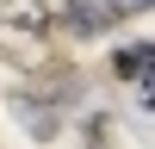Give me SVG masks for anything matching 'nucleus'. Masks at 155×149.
Returning a JSON list of instances; mask_svg holds the SVG:
<instances>
[{"label": "nucleus", "mask_w": 155, "mask_h": 149, "mask_svg": "<svg viewBox=\"0 0 155 149\" xmlns=\"http://www.w3.org/2000/svg\"><path fill=\"white\" fill-rule=\"evenodd\" d=\"M137 99H143V106H155V68H149V74H137Z\"/></svg>", "instance_id": "7"}, {"label": "nucleus", "mask_w": 155, "mask_h": 149, "mask_svg": "<svg viewBox=\"0 0 155 149\" xmlns=\"http://www.w3.org/2000/svg\"><path fill=\"white\" fill-rule=\"evenodd\" d=\"M62 25H68L74 37H99V31H112V6L106 0H68V6H62Z\"/></svg>", "instance_id": "3"}, {"label": "nucleus", "mask_w": 155, "mask_h": 149, "mask_svg": "<svg viewBox=\"0 0 155 149\" xmlns=\"http://www.w3.org/2000/svg\"><path fill=\"white\" fill-rule=\"evenodd\" d=\"M149 68H155V44H149V37L112 50V74H118V81H137V74H149Z\"/></svg>", "instance_id": "4"}, {"label": "nucleus", "mask_w": 155, "mask_h": 149, "mask_svg": "<svg viewBox=\"0 0 155 149\" xmlns=\"http://www.w3.org/2000/svg\"><path fill=\"white\" fill-rule=\"evenodd\" d=\"M6 106H12V118H19L25 131L37 137V143H50V137H56L62 124H68V118H62V112H50V106H37V99H31V93H19V87H12V93H6Z\"/></svg>", "instance_id": "2"}, {"label": "nucleus", "mask_w": 155, "mask_h": 149, "mask_svg": "<svg viewBox=\"0 0 155 149\" xmlns=\"http://www.w3.org/2000/svg\"><path fill=\"white\" fill-rule=\"evenodd\" d=\"M0 12H6V25H25L31 37H44V31H50V12H44V0H0Z\"/></svg>", "instance_id": "5"}, {"label": "nucleus", "mask_w": 155, "mask_h": 149, "mask_svg": "<svg viewBox=\"0 0 155 149\" xmlns=\"http://www.w3.org/2000/svg\"><path fill=\"white\" fill-rule=\"evenodd\" d=\"M19 93H31L37 106H50V112H62L68 118L74 106H81V68H68V62H50V68H37V74H25L19 81Z\"/></svg>", "instance_id": "1"}, {"label": "nucleus", "mask_w": 155, "mask_h": 149, "mask_svg": "<svg viewBox=\"0 0 155 149\" xmlns=\"http://www.w3.org/2000/svg\"><path fill=\"white\" fill-rule=\"evenodd\" d=\"M112 19H137V12H155V0H106Z\"/></svg>", "instance_id": "6"}]
</instances>
